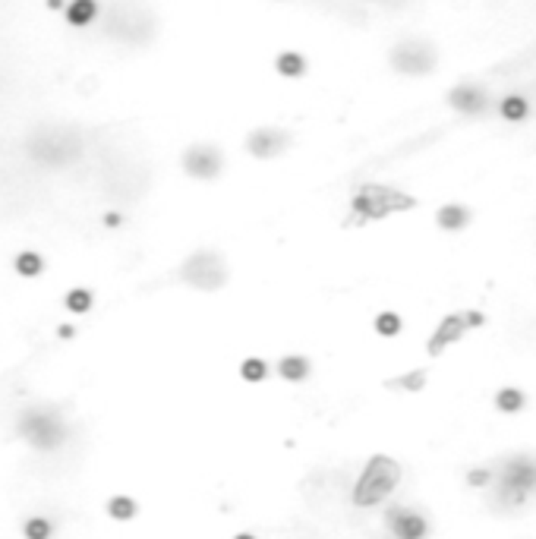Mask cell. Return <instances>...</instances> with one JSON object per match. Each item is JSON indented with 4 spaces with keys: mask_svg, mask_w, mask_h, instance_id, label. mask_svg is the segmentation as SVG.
<instances>
[{
    "mask_svg": "<svg viewBox=\"0 0 536 539\" xmlns=\"http://www.w3.org/2000/svg\"><path fill=\"white\" fill-rule=\"evenodd\" d=\"M398 479H401V467H398V461L394 458H388V454H376V458H369L363 476L357 479V486H353V505H360V508L378 505V501L388 499V495L394 492Z\"/></svg>",
    "mask_w": 536,
    "mask_h": 539,
    "instance_id": "6da1fadb",
    "label": "cell"
},
{
    "mask_svg": "<svg viewBox=\"0 0 536 539\" xmlns=\"http://www.w3.org/2000/svg\"><path fill=\"white\" fill-rule=\"evenodd\" d=\"M16 432H19L28 445H35V448H42V451H54L67 442V426H63L57 410H42V407L22 410L19 423H16Z\"/></svg>",
    "mask_w": 536,
    "mask_h": 539,
    "instance_id": "7a4b0ae2",
    "label": "cell"
},
{
    "mask_svg": "<svg viewBox=\"0 0 536 539\" xmlns=\"http://www.w3.org/2000/svg\"><path fill=\"white\" fill-rule=\"evenodd\" d=\"M530 492H536V458L517 454V458L505 461L502 476H499V499L508 505H521V501H527Z\"/></svg>",
    "mask_w": 536,
    "mask_h": 539,
    "instance_id": "3957f363",
    "label": "cell"
},
{
    "mask_svg": "<svg viewBox=\"0 0 536 539\" xmlns=\"http://www.w3.org/2000/svg\"><path fill=\"white\" fill-rule=\"evenodd\" d=\"M180 278H183L190 287H199V290H218V287L227 281V265H224V259H221L218 253L202 249V253L190 256V259L183 262Z\"/></svg>",
    "mask_w": 536,
    "mask_h": 539,
    "instance_id": "277c9868",
    "label": "cell"
},
{
    "mask_svg": "<svg viewBox=\"0 0 536 539\" xmlns=\"http://www.w3.org/2000/svg\"><path fill=\"white\" fill-rule=\"evenodd\" d=\"M388 60H392V67L398 69V73L426 76L435 69V48L423 38H407V41H401V44H394Z\"/></svg>",
    "mask_w": 536,
    "mask_h": 539,
    "instance_id": "5b68a950",
    "label": "cell"
},
{
    "mask_svg": "<svg viewBox=\"0 0 536 539\" xmlns=\"http://www.w3.org/2000/svg\"><path fill=\"white\" fill-rule=\"evenodd\" d=\"M221 167H224V158H221V151L215 145H206V142L193 145L183 155V171L196 180H215L221 174Z\"/></svg>",
    "mask_w": 536,
    "mask_h": 539,
    "instance_id": "8992f818",
    "label": "cell"
},
{
    "mask_svg": "<svg viewBox=\"0 0 536 539\" xmlns=\"http://www.w3.org/2000/svg\"><path fill=\"white\" fill-rule=\"evenodd\" d=\"M385 524H388V530L394 533V539H426V533H429L426 517L410 511V508H404V505L388 508Z\"/></svg>",
    "mask_w": 536,
    "mask_h": 539,
    "instance_id": "52a82bcc",
    "label": "cell"
},
{
    "mask_svg": "<svg viewBox=\"0 0 536 539\" xmlns=\"http://www.w3.org/2000/svg\"><path fill=\"white\" fill-rule=\"evenodd\" d=\"M287 145H290V136L284 130H256V133H249V139H246L249 155L262 158V161L281 155Z\"/></svg>",
    "mask_w": 536,
    "mask_h": 539,
    "instance_id": "ba28073f",
    "label": "cell"
},
{
    "mask_svg": "<svg viewBox=\"0 0 536 539\" xmlns=\"http://www.w3.org/2000/svg\"><path fill=\"white\" fill-rule=\"evenodd\" d=\"M448 104H451L454 110H461V114H480V110H486L489 104V95L480 89V85H454L451 92H448Z\"/></svg>",
    "mask_w": 536,
    "mask_h": 539,
    "instance_id": "9c48e42d",
    "label": "cell"
},
{
    "mask_svg": "<svg viewBox=\"0 0 536 539\" xmlns=\"http://www.w3.org/2000/svg\"><path fill=\"white\" fill-rule=\"evenodd\" d=\"M464 328H467V319H464V315H445V319H442V325L435 328V335L429 338V354L439 356L442 350L448 347V344L461 341V338H464Z\"/></svg>",
    "mask_w": 536,
    "mask_h": 539,
    "instance_id": "30bf717a",
    "label": "cell"
},
{
    "mask_svg": "<svg viewBox=\"0 0 536 539\" xmlns=\"http://www.w3.org/2000/svg\"><path fill=\"white\" fill-rule=\"evenodd\" d=\"M360 192L382 199V202H385L392 212H410L413 205H417V199H410V196H404V192H398L394 186H382V183H366Z\"/></svg>",
    "mask_w": 536,
    "mask_h": 539,
    "instance_id": "8fae6325",
    "label": "cell"
},
{
    "mask_svg": "<svg viewBox=\"0 0 536 539\" xmlns=\"http://www.w3.org/2000/svg\"><path fill=\"white\" fill-rule=\"evenodd\" d=\"M95 16H98V0H67V7H63V19L73 28L92 26Z\"/></svg>",
    "mask_w": 536,
    "mask_h": 539,
    "instance_id": "7c38bea8",
    "label": "cell"
},
{
    "mask_svg": "<svg viewBox=\"0 0 536 539\" xmlns=\"http://www.w3.org/2000/svg\"><path fill=\"white\" fill-rule=\"evenodd\" d=\"M435 224L442 231H461V227L470 224V208H464V205H442L439 215H435Z\"/></svg>",
    "mask_w": 536,
    "mask_h": 539,
    "instance_id": "4fadbf2b",
    "label": "cell"
},
{
    "mask_svg": "<svg viewBox=\"0 0 536 539\" xmlns=\"http://www.w3.org/2000/svg\"><path fill=\"white\" fill-rule=\"evenodd\" d=\"M13 272L19 278H38L44 272V256L35 253V249H22V253L13 256Z\"/></svg>",
    "mask_w": 536,
    "mask_h": 539,
    "instance_id": "5bb4252c",
    "label": "cell"
},
{
    "mask_svg": "<svg viewBox=\"0 0 536 539\" xmlns=\"http://www.w3.org/2000/svg\"><path fill=\"white\" fill-rule=\"evenodd\" d=\"M278 376L287 379V382H303V379L310 376V360L306 356H284L278 360Z\"/></svg>",
    "mask_w": 536,
    "mask_h": 539,
    "instance_id": "9a60e30c",
    "label": "cell"
},
{
    "mask_svg": "<svg viewBox=\"0 0 536 539\" xmlns=\"http://www.w3.org/2000/svg\"><path fill=\"white\" fill-rule=\"evenodd\" d=\"M275 69L281 76H287V79H296V76L306 73V57L296 54V51H281L275 60Z\"/></svg>",
    "mask_w": 536,
    "mask_h": 539,
    "instance_id": "2e32d148",
    "label": "cell"
},
{
    "mask_svg": "<svg viewBox=\"0 0 536 539\" xmlns=\"http://www.w3.org/2000/svg\"><path fill=\"white\" fill-rule=\"evenodd\" d=\"M108 514L114 520H133L139 514V505L130 499V495H114V499L108 501Z\"/></svg>",
    "mask_w": 536,
    "mask_h": 539,
    "instance_id": "e0dca14e",
    "label": "cell"
},
{
    "mask_svg": "<svg viewBox=\"0 0 536 539\" xmlns=\"http://www.w3.org/2000/svg\"><path fill=\"white\" fill-rule=\"evenodd\" d=\"M22 536L26 539H51L54 536V524H51L48 517H42V514H35V517H28L26 524H22Z\"/></svg>",
    "mask_w": 536,
    "mask_h": 539,
    "instance_id": "ac0fdd59",
    "label": "cell"
},
{
    "mask_svg": "<svg viewBox=\"0 0 536 539\" xmlns=\"http://www.w3.org/2000/svg\"><path fill=\"white\" fill-rule=\"evenodd\" d=\"M524 404H527V397L517 388H502L495 395V407L502 410V413H517V410H524Z\"/></svg>",
    "mask_w": 536,
    "mask_h": 539,
    "instance_id": "d6986e66",
    "label": "cell"
},
{
    "mask_svg": "<svg viewBox=\"0 0 536 539\" xmlns=\"http://www.w3.org/2000/svg\"><path fill=\"white\" fill-rule=\"evenodd\" d=\"M63 303H67L69 313H89L92 303H95V297H92V290H85V287H73Z\"/></svg>",
    "mask_w": 536,
    "mask_h": 539,
    "instance_id": "ffe728a7",
    "label": "cell"
},
{
    "mask_svg": "<svg viewBox=\"0 0 536 539\" xmlns=\"http://www.w3.org/2000/svg\"><path fill=\"white\" fill-rule=\"evenodd\" d=\"M530 114V104L524 95H508L502 101V117L505 120H524V117Z\"/></svg>",
    "mask_w": 536,
    "mask_h": 539,
    "instance_id": "44dd1931",
    "label": "cell"
},
{
    "mask_svg": "<svg viewBox=\"0 0 536 539\" xmlns=\"http://www.w3.org/2000/svg\"><path fill=\"white\" fill-rule=\"evenodd\" d=\"M240 376H243V382H265L268 363L265 360H256V356H249V360H243Z\"/></svg>",
    "mask_w": 536,
    "mask_h": 539,
    "instance_id": "7402d4cb",
    "label": "cell"
},
{
    "mask_svg": "<svg viewBox=\"0 0 536 539\" xmlns=\"http://www.w3.org/2000/svg\"><path fill=\"white\" fill-rule=\"evenodd\" d=\"M426 385V369H413V372H407V376L394 379V382H388V388H404V391H419Z\"/></svg>",
    "mask_w": 536,
    "mask_h": 539,
    "instance_id": "603a6c76",
    "label": "cell"
},
{
    "mask_svg": "<svg viewBox=\"0 0 536 539\" xmlns=\"http://www.w3.org/2000/svg\"><path fill=\"white\" fill-rule=\"evenodd\" d=\"M376 331L382 338H394V335H401V315L398 313H382L376 319Z\"/></svg>",
    "mask_w": 536,
    "mask_h": 539,
    "instance_id": "cb8c5ba5",
    "label": "cell"
},
{
    "mask_svg": "<svg viewBox=\"0 0 536 539\" xmlns=\"http://www.w3.org/2000/svg\"><path fill=\"white\" fill-rule=\"evenodd\" d=\"M467 483L474 486V489H483V486L492 483V473H489V470H470L467 473Z\"/></svg>",
    "mask_w": 536,
    "mask_h": 539,
    "instance_id": "d4e9b609",
    "label": "cell"
},
{
    "mask_svg": "<svg viewBox=\"0 0 536 539\" xmlns=\"http://www.w3.org/2000/svg\"><path fill=\"white\" fill-rule=\"evenodd\" d=\"M464 319H467V325H483V315L480 313H467Z\"/></svg>",
    "mask_w": 536,
    "mask_h": 539,
    "instance_id": "484cf974",
    "label": "cell"
},
{
    "mask_svg": "<svg viewBox=\"0 0 536 539\" xmlns=\"http://www.w3.org/2000/svg\"><path fill=\"white\" fill-rule=\"evenodd\" d=\"M48 7L51 10H63V7H67V0H48Z\"/></svg>",
    "mask_w": 536,
    "mask_h": 539,
    "instance_id": "4316f807",
    "label": "cell"
},
{
    "mask_svg": "<svg viewBox=\"0 0 536 539\" xmlns=\"http://www.w3.org/2000/svg\"><path fill=\"white\" fill-rule=\"evenodd\" d=\"M234 539H256L253 533H240V536H234Z\"/></svg>",
    "mask_w": 536,
    "mask_h": 539,
    "instance_id": "83f0119b",
    "label": "cell"
}]
</instances>
